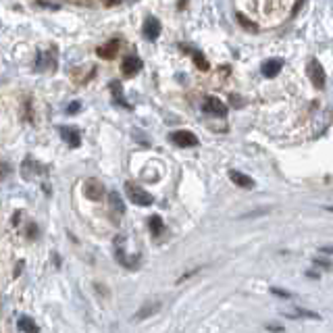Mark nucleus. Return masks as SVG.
Segmentation results:
<instances>
[{
    "label": "nucleus",
    "mask_w": 333,
    "mask_h": 333,
    "mask_svg": "<svg viewBox=\"0 0 333 333\" xmlns=\"http://www.w3.org/2000/svg\"><path fill=\"white\" fill-rule=\"evenodd\" d=\"M125 192H127V198H129L134 204H138V206H150V204L154 202V196H152V194H148V192L142 190L140 186L131 184V181H127V184H125Z\"/></svg>",
    "instance_id": "nucleus-1"
},
{
    "label": "nucleus",
    "mask_w": 333,
    "mask_h": 333,
    "mask_svg": "<svg viewBox=\"0 0 333 333\" xmlns=\"http://www.w3.org/2000/svg\"><path fill=\"white\" fill-rule=\"evenodd\" d=\"M171 142L179 148H192V146H198V138L192 134V131H186V129H179V131H173L171 134Z\"/></svg>",
    "instance_id": "nucleus-2"
},
{
    "label": "nucleus",
    "mask_w": 333,
    "mask_h": 333,
    "mask_svg": "<svg viewBox=\"0 0 333 333\" xmlns=\"http://www.w3.org/2000/svg\"><path fill=\"white\" fill-rule=\"evenodd\" d=\"M308 77H310V81H313V85L315 87H325V71H323V67H321V63L319 60H308Z\"/></svg>",
    "instance_id": "nucleus-3"
},
{
    "label": "nucleus",
    "mask_w": 333,
    "mask_h": 333,
    "mask_svg": "<svg viewBox=\"0 0 333 333\" xmlns=\"http://www.w3.org/2000/svg\"><path fill=\"white\" fill-rule=\"evenodd\" d=\"M161 21L157 19V17H148L146 21H144V27H142V34L146 36V40H150V42H154L159 36H161Z\"/></svg>",
    "instance_id": "nucleus-4"
},
{
    "label": "nucleus",
    "mask_w": 333,
    "mask_h": 333,
    "mask_svg": "<svg viewBox=\"0 0 333 333\" xmlns=\"http://www.w3.org/2000/svg\"><path fill=\"white\" fill-rule=\"evenodd\" d=\"M83 194H85L90 200L98 202V200L104 196V186L100 184L98 179H87V181H85V186H83Z\"/></svg>",
    "instance_id": "nucleus-5"
},
{
    "label": "nucleus",
    "mask_w": 333,
    "mask_h": 333,
    "mask_svg": "<svg viewBox=\"0 0 333 333\" xmlns=\"http://www.w3.org/2000/svg\"><path fill=\"white\" fill-rule=\"evenodd\" d=\"M204 113L215 115V117H225L227 115V106L217 96H208V98H204Z\"/></svg>",
    "instance_id": "nucleus-6"
},
{
    "label": "nucleus",
    "mask_w": 333,
    "mask_h": 333,
    "mask_svg": "<svg viewBox=\"0 0 333 333\" xmlns=\"http://www.w3.org/2000/svg\"><path fill=\"white\" fill-rule=\"evenodd\" d=\"M142 67H144V63H142L138 56H125V58H123V65H121V69H123V75H125V77H134L136 73H140Z\"/></svg>",
    "instance_id": "nucleus-7"
},
{
    "label": "nucleus",
    "mask_w": 333,
    "mask_h": 333,
    "mask_svg": "<svg viewBox=\"0 0 333 333\" xmlns=\"http://www.w3.org/2000/svg\"><path fill=\"white\" fill-rule=\"evenodd\" d=\"M58 131H60L63 140H65L71 148H77V146L81 144V136H79V129H77V127H65V125H60Z\"/></svg>",
    "instance_id": "nucleus-8"
},
{
    "label": "nucleus",
    "mask_w": 333,
    "mask_h": 333,
    "mask_svg": "<svg viewBox=\"0 0 333 333\" xmlns=\"http://www.w3.org/2000/svg\"><path fill=\"white\" fill-rule=\"evenodd\" d=\"M281 69H283V60L281 58H269V60H264L262 67H260L264 77H275Z\"/></svg>",
    "instance_id": "nucleus-9"
},
{
    "label": "nucleus",
    "mask_w": 333,
    "mask_h": 333,
    "mask_svg": "<svg viewBox=\"0 0 333 333\" xmlns=\"http://www.w3.org/2000/svg\"><path fill=\"white\" fill-rule=\"evenodd\" d=\"M229 179L233 181L235 186H239V188H244V190H252L254 188V179L252 177H248L246 173H239V171H229Z\"/></svg>",
    "instance_id": "nucleus-10"
},
{
    "label": "nucleus",
    "mask_w": 333,
    "mask_h": 333,
    "mask_svg": "<svg viewBox=\"0 0 333 333\" xmlns=\"http://www.w3.org/2000/svg\"><path fill=\"white\" fill-rule=\"evenodd\" d=\"M96 52H98V56H100V58H104V60L115 58V56H117V52H119V40L115 38V40L106 42V44H104V46H100Z\"/></svg>",
    "instance_id": "nucleus-11"
},
{
    "label": "nucleus",
    "mask_w": 333,
    "mask_h": 333,
    "mask_svg": "<svg viewBox=\"0 0 333 333\" xmlns=\"http://www.w3.org/2000/svg\"><path fill=\"white\" fill-rule=\"evenodd\" d=\"M159 308H161V304H154V302H148V304H144V306H142V308L136 313V321H144L146 317L154 315Z\"/></svg>",
    "instance_id": "nucleus-12"
},
{
    "label": "nucleus",
    "mask_w": 333,
    "mask_h": 333,
    "mask_svg": "<svg viewBox=\"0 0 333 333\" xmlns=\"http://www.w3.org/2000/svg\"><path fill=\"white\" fill-rule=\"evenodd\" d=\"M17 329H19V331H27V333H34V331H38V325L34 323L32 317L23 315V317L17 321Z\"/></svg>",
    "instance_id": "nucleus-13"
},
{
    "label": "nucleus",
    "mask_w": 333,
    "mask_h": 333,
    "mask_svg": "<svg viewBox=\"0 0 333 333\" xmlns=\"http://www.w3.org/2000/svg\"><path fill=\"white\" fill-rule=\"evenodd\" d=\"M163 229H165V225H163V219H161L159 215L150 217V231H152L154 235H161V233H163Z\"/></svg>",
    "instance_id": "nucleus-14"
},
{
    "label": "nucleus",
    "mask_w": 333,
    "mask_h": 333,
    "mask_svg": "<svg viewBox=\"0 0 333 333\" xmlns=\"http://www.w3.org/2000/svg\"><path fill=\"white\" fill-rule=\"evenodd\" d=\"M108 198H110V206L117 210V213H125V206H123V202H121V196L117 192H110Z\"/></svg>",
    "instance_id": "nucleus-15"
},
{
    "label": "nucleus",
    "mask_w": 333,
    "mask_h": 333,
    "mask_svg": "<svg viewBox=\"0 0 333 333\" xmlns=\"http://www.w3.org/2000/svg\"><path fill=\"white\" fill-rule=\"evenodd\" d=\"M287 317H298V319H302V317H306V319H319V315L317 313H313V310H304V308H298V310H294V313H285Z\"/></svg>",
    "instance_id": "nucleus-16"
},
{
    "label": "nucleus",
    "mask_w": 333,
    "mask_h": 333,
    "mask_svg": "<svg viewBox=\"0 0 333 333\" xmlns=\"http://www.w3.org/2000/svg\"><path fill=\"white\" fill-rule=\"evenodd\" d=\"M110 90H113L115 100H117L119 104H125V100H123V92H121V83H119V81H113V83H110ZM125 106H127V104H125Z\"/></svg>",
    "instance_id": "nucleus-17"
},
{
    "label": "nucleus",
    "mask_w": 333,
    "mask_h": 333,
    "mask_svg": "<svg viewBox=\"0 0 333 333\" xmlns=\"http://www.w3.org/2000/svg\"><path fill=\"white\" fill-rule=\"evenodd\" d=\"M235 19H237V23H239L241 27H246V29H248V32H256V25H254V23H250L246 15H241V13H237V15H235Z\"/></svg>",
    "instance_id": "nucleus-18"
},
{
    "label": "nucleus",
    "mask_w": 333,
    "mask_h": 333,
    "mask_svg": "<svg viewBox=\"0 0 333 333\" xmlns=\"http://www.w3.org/2000/svg\"><path fill=\"white\" fill-rule=\"evenodd\" d=\"M194 65H196L200 71H206V69H208V60H206L200 52H194Z\"/></svg>",
    "instance_id": "nucleus-19"
},
{
    "label": "nucleus",
    "mask_w": 333,
    "mask_h": 333,
    "mask_svg": "<svg viewBox=\"0 0 333 333\" xmlns=\"http://www.w3.org/2000/svg\"><path fill=\"white\" fill-rule=\"evenodd\" d=\"M269 213V208H260V210H252V213H246V215H241V219H250V217H258V215H267Z\"/></svg>",
    "instance_id": "nucleus-20"
},
{
    "label": "nucleus",
    "mask_w": 333,
    "mask_h": 333,
    "mask_svg": "<svg viewBox=\"0 0 333 333\" xmlns=\"http://www.w3.org/2000/svg\"><path fill=\"white\" fill-rule=\"evenodd\" d=\"M271 294H275V296H281V298H292V294H290V292H283V290H277V287H273V290H271Z\"/></svg>",
    "instance_id": "nucleus-21"
},
{
    "label": "nucleus",
    "mask_w": 333,
    "mask_h": 333,
    "mask_svg": "<svg viewBox=\"0 0 333 333\" xmlns=\"http://www.w3.org/2000/svg\"><path fill=\"white\" fill-rule=\"evenodd\" d=\"M79 108H81V104H79V102H73V104L67 106V113H69V115H75Z\"/></svg>",
    "instance_id": "nucleus-22"
},
{
    "label": "nucleus",
    "mask_w": 333,
    "mask_h": 333,
    "mask_svg": "<svg viewBox=\"0 0 333 333\" xmlns=\"http://www.w3.org/2000/svg\"><path fill=\"white\" fill-rule=\"evenodd\" d=\"M302 5H304V0H298L296 7H294V11H292V15H298V11H300V7H302Z\"/></svg>",
    "instance_id": "nucleus-23"
},
{
    "label": "nucleus",
    "mask_w": 333,
    "mask_h": 333,
    "mask_svg": "<svg viewBox=\"0 0 333 333\" xmlns=\"http://www.w3.org/2000/svg\"><path fill=\"white\" fill-rule=\"evenodd\" d=\"M315 264H321V267H327V269H331V264H329L327 260H321V258H315Z\"/></svg>",
    "instance_id": "nucleus-24"
},
{
    "label": "nucleus",
    "mask_w": 333,
    "mask_h": 333,
    "mask_svg": "<svg viewBox=\"0 0 333 333\" xmlns=\"http://www.w3.org/2000/svg\"><path fill=\"white\" fill-rule=\"evenodd\" d=\"M319 252H325V254H333V246H323Z\"/></svg>",
    "instance_id": "nucleus-25"
},
{
    "label": "nucleus",
    "mask_w": 333,
    "mask_h": 333,
    "mask_svg": "<svg viewBox=\"0 0 333 333\" xmlns=\"http://www.w3.org/2000/svg\"><path fill=\"white\" fill-rule=\"evenodd\" d=\"M267 329H269V331H283V327H279V325H269Z\"/></svg>",
    "instance_id": "nucleus-26"
},
{
    "label": "nucleus",
    "mask_w": 333,
    "mask_h": 333,
    "mask_svg": "<svg viewBox=\"0 0 333 333\" xmlns=\"http://www.w3.org/2000/svg\"><path fill=\"white\" fill-rule=\"evenodd\" d=\"M325 210H329V213H333V206H325Z\"/></svg>",
    "instance_id": "nucleus-27"
}]
</instances>
